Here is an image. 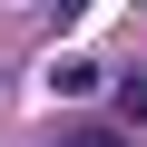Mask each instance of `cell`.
Instances as JSON below:
<instances>
[{"label":"cell","mask_w":147,"mask_h":147,"mask_svg":"<svg viewBox=\"0 0 147 147\" xmlns=\"http://www.w3.org/2000/svg\"><path fill=\"white\" fill-rule=\"evenodd\" d=\"M118 118H127V127H147V79H118Z\"/></svg>","instance_id":"6da1fadb"},{"label":"cell","mask_w":147,"mask_h":147,"mask_svg":"<svg viewBox=\"0 0 147 147\" xmlns=\"http://www.w3.org/2000/svg\"><path fill=\"white\" fill-rule=\"evenodd\" d=\"M69 147H127L118 127H69Z\"/></svg>","instance_id":"7a4b0ae2"}]
</instances>
